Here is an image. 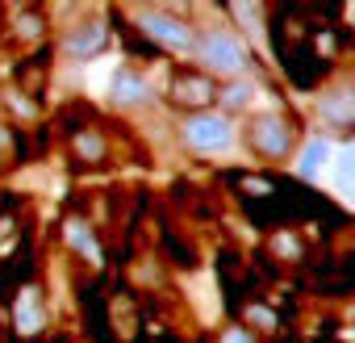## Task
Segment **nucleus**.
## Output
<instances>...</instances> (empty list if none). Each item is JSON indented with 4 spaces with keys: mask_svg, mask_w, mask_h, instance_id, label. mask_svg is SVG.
<instances>
[{
    "mask_svg": "<svg viewBox=\"0 0 355 343\" xmlns=\"http://www.w3.org/2000/svg\"><path fill=\"white\" fill-rule=\"evenodd\" d=\"M193 59L205 67L209 80H222V84L255 76V55H251L247 38H243L234 26H226V22H205V26H197Z\"/></svg>",
    "mask_w": 355,
    "mask_h": 343,
    "instance_id": "obj_1",
    "label": "nucleus"
},
{
    "mask_svg": "<svg viewBox=\"0 0 355 343\" xmlns=\"http://www.w3.org/2000/svg\"><path fill=\"white\" fill-rule=\"evenodd\" d=\"M239 142H247V151L259 155V159H268V163H284L301 147L293 117L280 113V109H259V113L243 117L239 122Z\"/></svg>",
    "mask_w": 355,
    "mask_h": 343,
    "instance_id": "obj_2",
    "label": "nucleus"
},
{
    "mask_svg": "<svg viewBox=\"0 0 355 343\" xmlns=\"http://www.w3.org/2000/svg\"><path fill=\"white\" fill-rule=\"evenodd\" d=\"M180 147L193 151V155H205V159H222V155H234L239 151V122L218 113V109H201V113H184L180 126Z\"/></svg>",
    "mask_w": 355,
    "mask_h": 343,
    "instance_id": "obj_3",
    "label": "nucleus"
},
{
    "mask_svg": "<svg viewBox=\"0 0 355 343\" xmlns=\"http://www.w3.org/2000/svg\"><path fill=\"white\" fill-rule=\"evenodd\" d=\"M130 17H134V26L155 42V47H163V51H171V55H189L193 59V42H197V26L189 22V17H180V13H171V9H130Z\"/></svg>",
    "mask_w": 355,
    "mask_h": 343,
    "instance_id": "obj_4",
    "label": "nucleus"
},
{
    "mask_svg": "<svg viewBox=\"0 0 355 343\" xmlns=\"http://www.w3.org/2000/svg\"><path fill=\"white\" fill-rule=\"evenodd\" d=\"M155 101H159V88H155L150 76H142V72H134V67L113 72V80H109V105H113V109L134 113V109H150Z\"/></svg>",
    "mask_w": 355,
    "mask_h": 343,
    "instance_id": "obj_5",
    "label": "nucleus"
},
{
    "mask_svg": "<svg viewBox=\"0 0 355 343\" xmlns=\"http://www.w3.org/2000/svg\"><path fill=\"white\" fill-rule=\"evenodd\" d=\"M313 109H318V122H322L326 130H334V134L347 130V126L355 122V88H351V80L343 76V80L326 84V88L318 92Z\"/></svg>",
    "mask_w": 355,
    "mask_h": 343,
    "instance_id": "obj_6",
    "label": "nucleus"
},
{
    "mask_svg": "<svg viewBox=\"0 0 355 343\" xmlns=\"http://www.w3.org/2000/svg\"><path fill=\"white\" fill-rule=\"evenodd\" d=\"M109 47V26L101 22V17H84V22H76V26H67L63 30V38H59V51L67 55V59H96L101 51Z\"/></svg>",
    "mask_w": 355,
    "mask_h": 343,
    "instance_id": "obj_7",
    "label": "nucleus"
},
{
    "mask_svg": "<svg viewBox=\"0 0 355 343\" xmlns=\"http://www.w3.org/2000/svg\"><path fill=\"white\" fill-rule=\"evenodd\" d=\"M222 109L218 113H226V117H251V113H259V101H268V84L259 80V76H247V80H230V84H222L218 88V97H214Z\"/></svg>",
    "mask_w": 355,
    "mask_h": 343,
    "instance_id": "obj_8",
    "label": "nucleus"
},
{
    "mask_svg": "<svg viewBox=\"0 0 355 343\" xmlns=\"http://www.w3.org/2000/svg\"><path fill=\"white\" fill-rule=\"evenodd\" d=\"M293 167H297V176H301V181L322 185V181L330 176V167H334V142H330L326 134H313L309 142H301V147H297Z\"/></svg>",
    "mask_w": 355,
    "mask_h": 343,
    "instance_id": "obj_9",
    "label": "nucleus"
},
{
    "mask_svg": "<svg viewBox=\"0 0 355 343\" xmlns=\"http://www.w3.org/2000/svg\"><path fill=\"white\" fill-rule=\"evenodd\" d=\"M171 97L180 101L189 113H201V109H209V105H214V97H218V84H214L209 76H175V84H171Z\"/></svg>",
    "mask_w": 355,
    "mask_h": 343,
    "instance_id": "obj_10",
    "label": "nucleus"
},
{
    "mask_svg": "<svg viewBox=\"0 0 355 343\" xmlns=\"http://www.w3.org/2000/svg\"><path fill=\"white\" fill-rule=\"evenodd\" d=\"M46 301H42V289L38 285H26L21 293H17V306H13V322H17V331L21 335H38L42 326H46Z\"/></svg>",
    "mask_w": 355,
    "mask_h": 343,
    "instance_id": "obj_11",
    "label": "nucleus"
},
{
    "mask_svg": "<svg viewBox=\"0 0 355 343\" xmlns=\"http://www.w3.org/2000/svg\"><path fill=\"white\" fill-rule=\"evenodd\" d=\"M63 239H67V247H71L76 256H84L92 268H101V264H105V251H101V243H96V235H92V226H88L84 218H67Z\"/></svg>",
    "mask_w": 355,
    "mask_h": 343,
    "instance_id": "obj_12",
    "label": "nucleus"
},
{
    "mask_svg": "<svg viewBox=\"0 0 355 343\" xmlns=\"http://www.w3.org/2000/svg\"><path fill=\"white\" fill-rule=\"evenodd\" d=\"M76 155L88 159V163H101V159H105V138H101L96 130H80V134H76Z\"/></svg>",
    "mask_w": 355,
    "mask_h": 343,
    "instance_id": "obj_13",
    "label": "nucleus"
},
{
    "mask_svg": "<svg viewBox=\"0 0 355 343\" xmlns=\"http://www.w3.org/2000/svg\"><path fill=\"white\" fill-rule=\"evenodd\" d=\"M247 322L259 326V331H276V314L268 306H247Z\"/></svg>",
    "mask_w": 355,
    "mask_h": 343,
    "instance_id": "obj_14",
    "label": "nucleus"
},
{
    "mask_svg": "<svg viewBox=\"0 0 355 343\" xmlns=\"http://www.w3.org/2000/svg\"><path fill=\"white\" fill-rule=\"evenodd\" d=\"M222 343H255V335L247 326H230V331H222Z\"/></svg>",
    "mask_w": 355,
    "mask_h": 343,
    "instance_id": "obj_15",
    "label": "nucleus"
},
{
    "mask_svg": "<svg viewBox=\"0 0 355 343\" xmlns=\"http://www.w3.org/2000/svg\"><path fill=\"white\" fill-rule=\"evenodd\" d=\"M17 30H26V38H38V34H42V22L30 17V13H21V17H17Z\"/></svg>",
    "mask_w": 355,
    "mask_h": 343,
    "instance_id": "obj_16",
    "label": "nucleus"
}]
</instances>
